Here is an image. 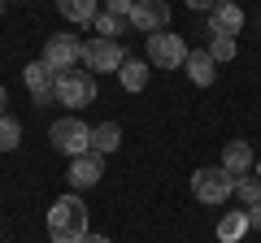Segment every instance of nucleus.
Returning a JSON list of instances; mask_svg holds the SVG:
<instances>
[{"label":"nucleus","instance_id":"23","mask_svg":"<svg viewBox=\"0 0 261 243\" xmlns=\"http://www.w3.org/2000/svg\"><path fill=\"white\" fill-rule=\"evenodd\" d=\"M183 5H187V9H196V13H214L218 0H183Z\"/></svg>","mask_w":261,"mask_h":243},{"label":"nucleus","instance_id":"25","mask_svg":"<svg viewBox=\"0 0 261 243\" xmlns=\"http://www.w3.org/2000/svg\"><path fill=\"white\" fill-rule=\"evenodd\" d=\"M83 243H113V239H109V234H96V230H92V234H87Z\"/></svg>","mask_w":261,"mask_h":243},{"label":"nucleus","instance_id":"7","mask_svg":"<svg viewBox=\"0 0 261 243\" xmlns=\"http://www.w3.org/2000/svg\"><path fill=\"white\" fill-rule=\"evenodd\" d=\"M130 26L140 31L144 39L157 35V31H170V0H135V9H130Z\"/></svg>","mask_w":261,"mask_h":243},{"label":"nucleus","instance_id":"15","mask_svg":"<svg viewBox=\"0 0 261 243\" xmlns=\"http://www.w3.org/2000/svg\"><path fill=\"white\" fill-rule=\"evenodd\" d=\"M118 83H122V92H144L148 87V61H140V56H126L122 61V70H118Z\"/></svg>","mask_w":261,"mask_h":243},{"label":"nucleus","instance_id":"29","mask_svg":"<svg viewBox=\"0 0 261 243\" xmlns=\"http://www.w3.org/2000/svg\"><path fill=\"white\" fill-rule=\"evenodd\" d=\"M0 243H5V234H0Z\"/></svg>","mask_w":261,"mask_h":243},{"label":"nucleus","instance_id":"11","mask_svg":"<svg viewBox=\"0 0 261 243\" xmlns=\"http://www.w3.org/2000/svg\"><path fill=\"white\" fill-rule=\"evenodd\" d=\"M244 9L235 5V0H218L214 13H209V35H240L244 31Z\"/></svg>","mask_w":261,"mask_h":243},{"label":"nucleus","instance_id":"6","mask_svg":"<svg viewBox=\"0 0 261 243\" xmlns=\"http://www.w3.org/2000/svg\"><path fill=\"white\" fill-rule=\"evenodd\" d=\"M122 61H126V48L118 44V39H87L83 44V66L92 70V74H118Z\"/></svg>","mask_w":261,"mask_h":243},{"label":"nucleus","instance_id":"13","mask_svg":"<svg viewBox=\"0 0 261 243\" xmlns=\"http://www.w3.org/2000/svg\"><path fill=\"white\" fill-rule=\"evenodd\" d=\"M248 208H231V213L218 217V243H240L244 234H248Z\"/></svg>","mask_w":261,"mask_h":243},{"label":"nucleus","instance_id":"12","mask_svg":"<svg viewBox=\"0 0 261 243\" xmlns=\"http://www.w3.org/2000/svg\"><path fill=\"white\" fill-rule=\"evenodd\" d=\"M252 165H257V161H252V148H248L244 139H231V143L222 148V169H226V174H235V178H240V174H252Z\"/></svg>","mask_w":261,"mask_h":243},{"label":"nucleus","instance_id":"28","mask_svg":"<svg viewBox=\"0 0 261 243\" xmlns=\"http://www.w3.org/2000/svg\"><path fill=\"white\" fill-rule=\"evenodd\" d=\"M0 13H5V0H0Z\"/></svg>","mask_w":261,"mask_h":243},{"label":"nucleus","instance_id":"14","mask_svg":"<svg viewBox=\"0 0 261 243\" xmlns=\"http://www.w3.org/2000/svg\"><path fill=\"white\" fill-rule=\"evenodd\" d=\"M187 78H192L196 87H214V78H218V61L209 52H187Z\"/></svg>","mask_w":261,"mask_h":243},{"label":"nucleus","instance_id":"27","mask_svg":"<svg viewBox=\"0 0 261 243\" xmlns=\"http://www.w3.org/2000/svg\"><path fill=\"white\" fill-rule=\"evenodd\" d=\"M257 174H261V157H257Z\"/></svg>","mask_w":261,"mask_h":243},{"label":"nucleus","instance_id":"10","mask_svg":"<svg viewBox=\"0 0 261 243\" xmlns=\"http://www.w3.org/2000/svg\"><path fill=\"white\" fill-rule=\"evenodd\" d=\"M100 178H105V157H100V152L70 157V169H65V183H70V191H87V187H96Z\"/></svg>","mask_w":261,"mask_h":243},{"label":"nucleus","instance_id":"2","mask_svg":"<svg viewBox=\"0 0 261 243\" xmlns=\"http://www.w3.org/2000/svg\"><path fill=\"white\" fill-rule=\"evenodd\" d=\"M48 139H53V148L61 157H83V152H92V126L79 113H65V117H57L48 126Z\"/></svg>","mask_w":261,"mask_h":243},{"label":"nucleus","instance_id":"1","mask_svg":"<svg viewBox=\"0 0 261 243\" xmlns=\"http://www.w3.org/2000/svg\"><path fill=\"white\" fill-rule=\"evenodd\" d=\"M87 204L79 200V191L70 196H57L48 208V239L53 243H83L87 239Z\"/></svg>","mask_w":261,"mask_h":243},{"label":"nucleus","instance_id":"9","mask_svg":"<svg viewBox=\"0 0 261 243\" xmlns=\"http://www.w3.org/2000/svg\"><path fill=\"white\" fill-rule=\"evenodd\" d=\"M22 83H27V92H31V100H35L39 109H44L48 100H57V70L48 66L44 56H39V61H31V66L22 70Z\"/></svg>","mask_w":261,"mask_h":243},{"label":"nucleus","instance_id":"3","mask_svg":"<svg viewBox=\"0 0 261 243\" xmlns=\"http://www.w3.org/2000/svg\"><path fill=\"white\" fill-rule=\"evenodd\" d=\"M96 100V74L92 70H61L57 74V104H65L70 113H83Z\"/></svg>","mask_w":261,"mask_h":243},{"label":"nucleus","instance_id":"26","mask_svg":"<svg viewBox=\"0 0 261 243\" xmlns=\"http://www.w3.org/2000/svg\"><path fill=\"white\" fill-rule=\"evenodd\" d=\"M5 100H9V96H5V87H0V113H5Z\"/></svg>","mask_w":261,"mask_h":243},{"label":"nucleus","instance_id":"24","mask_svg":"<svg viewBox=\"0 0 261 243\" xmlns=\"http://www.w3.org/2000/svg\"><path fill=\"white\" fill-rule=\"evenodd\" d=\"M248 226H252V230H261V204L248 208Z\"/></svg>","mask_w":261,"mask_h":243},{"label":"nucleus","instance_id":"17","mask_svg":"<svg viewBox=\"0 0 261 243\" xmlns=\"http://www.w3.org/2000/svg\"><path fill=\"white\" fill-rule=\"evenodd\" d=\"M122 148V126L118 122H100V126H92V152H100V157H109V152Z\"/></svg>","mask_w":261,"mask_h":243},{"label":"nucleus","instance_id":"5","mask_svg":"<svg viewBox=\"0 0 261 243\" xmlns=\"http://www.w3.org/2000/svg\"><path fill=\"white\" fill-rule=\"evenodd\" d=\"M187 39L174 35V31H157V35H148V66L152 70H183L187 66Z\"/></svg>","mask_w":261,"mask_h":243},{"label":"nucleus","instance_id":"21","mask_svg":"<svg viewBox=\"0 0 261 243\" xmlns=\"http://www.w3.org/2000/svg\"><path fill=\"white\" fill-rule=\"evenodd\" d=\"M92 26H96V35H100V39H118L122 35V18H113V13H96V22H92Z\"/></svg>","mask_w":261,"mask_h":243},{"label":"nucleus","instance_id":"16","mask_svg":"<svg viewBox=\"0 0 261 243\" xmlns=\"http://www.w3.org/2000/svg\"><path fill=\"white\" fill-rule=\"evenodd\" d=\"M57 13H61L65 22H74V26H92L96 13H100V5H96V0H57Z\"/></svg>","mask_w":261,"mask_h":243},{"label":"nucleus","instance_id":"4","mask_svg":"<svg viewBox=\"0 0 261 243\" xmlns=\"http://www.w3.org/2000/svg\"><path fill=\"white\" fill-rule=\"evenodd\" d=\"M192 196L200 200V204H209V208L226 204V200L235 196V174H226L222 165H205V169H196V174H192Z\"/></svg>","mask_w":261,"mask_h":243},{"label":"nucleus","instance_id":"22","mask_svg":"<svg viewBox=\"0 0 261 243\" xmlns=\"http://www.w3.org/2000/svg\"><path fill=\"white\" fill-rule=\"evenodd\" d=\"M130 9H135V0H105V13H113L122 22H130Z\"/></svg>","mask_w":261,"mask_h":243},{"label":"nucleus","instance_id":"18","mask_svg":"<svg viewBox=\"0 0 261 243\" xmlns=\"http://www.w3.org/2000/svg\"><path fill=\"white\" fill-rule=\"evenodd\" d=\"M235 196L244 200V208L261 204V174H240L235 178Z\"/></svg>","mask_w":261,"mask_h":243},{"label":"nucleus","instance_id":"19","mask_svg":"<svg viewBox=\"0 0 261 243\" xmlns=\"http://www.w3.org/2000/svg\"><path fill=\"white\" fill-rule=\"evenodd\" d=\"M205 52L222 66V61H235V56H240V44H235V35H209V48H205Z\"/></svg>","mask_w":261,"mask_h":243},{"label":"nucleus","instance_id":"8","mask_svg":"<svg viewBox=\"0 0 261 243\" xmlns=\"http://www.w3.org/2000/svg\"><path fill=\"white\" fill-rule=\"evenodd\" d=\"M44 61L61 74V70H79V61H83V44H79V35H48L44 39Z\"/></svg>","mask_w":261,"mask_h":243},{"label":"nucleus","instance_id":"20","mask_svg":"<svg viewBox=\"0 0 261 243\" xmlns=\"http://www.w3.org/2000/svg\"><path fill=\"white\" fill-rule=\"evenodd\" d=\"M22 143V122L9 117V113H0V152H13Z\"/></svg>","mask_w":261,"mask_h":243}]
</instances>
